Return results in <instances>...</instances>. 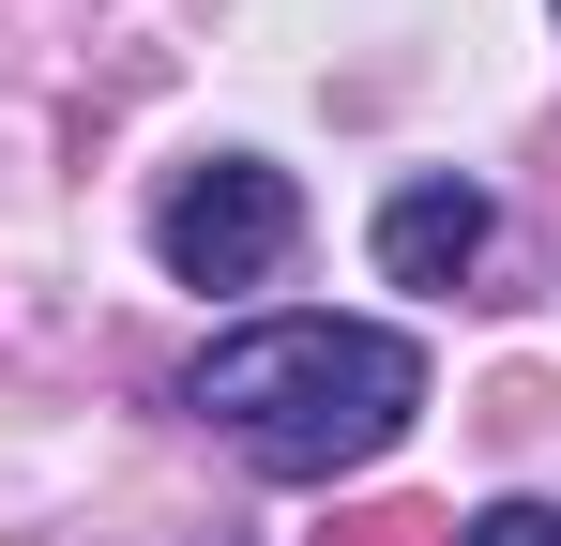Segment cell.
I'll return each instance as SVG.
<instances>
[{"mask_svg": "<svg viewBox=\"0 0 561 546\" xmlns=\"http://www.w3.org/2000/svg\"><path fill=\"white\" fill-rule=\"evenodd\" d=\"M183 410H213V425L243 441V470L334 486V470H365V455L425 410V350H410L394 319H243V334L197 350Z\"/></svg>", "mask_w": 561, "mask_h": 546, "instance_id": "obj_1", "label": "cell"}, {"mask_svg": "<svg viewBox=\"0 0 561 546\" xmlns=\"http://www.w3.org/2000/svg\"><path fill=\"white\" fill-rule=\"evenodd\" d=\"M288 243H304V197H288V168H259V152L183 168V182H168V213H152V259L183 273V288H259Z\"/></svg>", "mask_w": 561, "mask_h": 546, "instance_id": "obj_2", "label": "cell"}, {"mask_svg": "<svg viewBox=\"0 0 561 546\" xmlns=\"http://www.w3.org/2000/svg\"><path fill=\"white\" fill-rule=\"evenodd\" d=\"M485 228H501L485 182H394V197H379V273H394V288H456V273L485 259Z\"/></svg>", "mask_w": 561, "mask_h": 546, "instance_id": "obj_3", "label": "cell"}, {"mask_svg": "<svg viewBox=\"0 0 561 546\" xmlns=\"http://www.w3.org/2000/svg\"><path fill=\"white\" fill-rule=\"evenodd\" d=\"M456 546H561V516H547V501H485Z\"/></svg>", "mask_w": 561, "mask_h": 546, "instance_id": "obj_4", "label": "cell"}, {"mask_svg": "<svg viewBox=\"0 0 561 546\" xmlns=\"http://www.w3.org/2000/svg\"><path fill=\"white\" fill-rule=\"evenodd\" d=\"M350 546H456V532H440V516H365Z\"/></svg>", "mask_w": 561, "mask_h": 546, "instance_id": "obj_5", "label": "cell"}]
</instances>
